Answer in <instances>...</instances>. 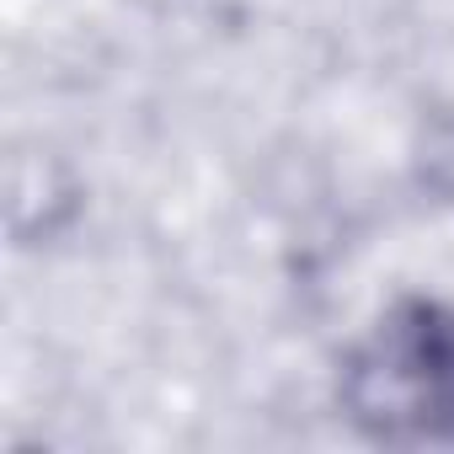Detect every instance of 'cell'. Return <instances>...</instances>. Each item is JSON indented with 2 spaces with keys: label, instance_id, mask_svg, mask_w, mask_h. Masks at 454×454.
Returning <instances> with one entry per match:
<instances>
[{
  "label": "cell",
  "instance_id": "1",
  "mask_svg": "<svg viewBox=\"0 0 454 454\" xmlns=\"http://www.w3.org/2000/svg\"><path fill=\"white\" fill-rule=\"evenodd\" d=\"M337 401L380 449H454V305L406 294L342 353Z\"/></svg>",
  "mask_w": 454,
  "mask_h": 454
},
{
  "label": "cell",
  "instance_id": "2",
  "mask_svg": "<svg viewBox=\"0 0 454 454\" xmlns=\"http://www.w3.org/2000/svg\"><path fill=\"white\" fill-rule=\"evenodd\" d=\"M417 187L438 203H454V102L427 118V134L417 145Z\"/></svg>",
  "mask_w": 454,
  "mask_h": 454
}]
</instances>
